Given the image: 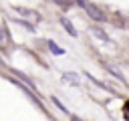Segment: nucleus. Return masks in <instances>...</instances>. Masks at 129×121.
Here are the masks:
<instances>
[{"mask_svg":"<svg viewBox=\"0 0 129 121\" xmlns=\"http://www.w3.org/2000/svg\"><path fill=\"white\" fill-rule=\"evenodd\" d=\"M91 32H93V36H97V38H101V40H105V42H109V36L101 30V28H91Z\"/></svg>","mask_w":129,"mask_h":121,"instance_id":"nucleus-5","label":"nucleus"},{"mask_svg":"<svg viewBox=\"0 0 129 121\" xmlns=\"http://www.w3.org/2000/svg\"><path fill=\"white\" fill-rule=\"evenodd\" d=\"M79 4L87 10V14H89L93 20H99V22H103V20H105V14H103L95 4H91V2H87V0H79Z\"/></svg>","mask_w":129,"mask_h":121,"instance_id":"nucleus-1","label":"nucleus"},{"mask_svg":"<svg viewBox=\"0 0 129 121\" xmlns=\"http://www.w3.org/2000/svg\"><path fill=\"white\" fill-rule=\"evenodd\" d=\"M48 46H50V50H52L54 54H62V52H64V50H62V48H58L54 42H48Z\"/></svg>","mask_w":129,"mask_h":121,"instance_id":"nucleus-6","label":"nucleus"},{"mask_svg":"<svg viewBox=\"0 0 129 121\" xmlns=\"http://www.w3.org/2000/svg\"><path fill=\"white\" fill-rule=\"evenodd\" d=\"M105 67H107V71H109L111 75H115V77H117V79H119L121 83H125V77H123V73H121V71H119L117 67H113V65H105Z\"/></svg>","mask_w":129,"mask_h":121,"instance_id":"nucleus-2","label":"nucleus"},{"mask_svg":"<svg viewBox=\"0 0 129 121\" xmlns=\"http://www.w3.org/2000/svg\"><path fill=\"white\" fill-rule=\"evenodd\" d=\"M62 79H64L67 83H71V85H81L79 75H75V73H64V75H62Z\"/></svg>","mask_w":129,"mask_h":121,"instance_id":"nucleus-3","label":"nucleus"},{"mask_svg":"<svg viewBox=\"0 0 129 121\" xmlns=\"http://www.w3.org/2000/svg\"><path fill=\"white\" fill-rule=\"evenodd\" d=\"M0 63H2V58H0Z\"/></svg>","mask_w":129,"mask_h":121,"instance_id":"nucleus-9","label":"nucleus"},{"mask_svg":"<svg viewBox=\"0 0 129 121\" xmlns=\"http://www.w3.org/2000/svg\"><path fill=\"white\" fill-rule=\"evenodd\" d=\"M56 4H62V6H71L73 4V0H54Z\"/></svg>","mask_w":129,"mask_h":121,"instance_id":"nucleus-7","label":"nucleus"},{"mask_svg":"<svg viewBox=\"0 0 129 121\" xmlns=\"http://www.w3.org/2000/svg\"><path fill=\"white\" fill-rule=\"evenodd\" d=\"M60 24H62V26L67 28V32H69L71 36H77V30H75V26H73V24H71V22H69L67 18H60Z\"/></svg>","mask_w":129,"mask_h":121,"instance_id":"nucleus-4","label":"nucleus"},{"mask_svg":"<svg viewBox=\"0 0 129 121\" xmlns=\"http://www.w3.org/2000/svg\"><path fill=\"white\" fill-rule=\"evenodd\" d=\"M4 42H6V34L0 30V44H4Z\"/></svg>","mask_w":129,"mask_h":121,"instance_id":"nucleus-8","label":"nucleus"}]
</instances>
